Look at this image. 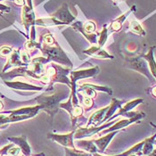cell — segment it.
Returning a JSON list of instances; mask_svg holds the SVG:
<instances>
[{
    "mask_svg": "<svg viewBox=\"0 0 156 156\" xmlns=\"http://www.w3.org/2000/svg\"><path fill=\"white\" fill-rule=\"evenodd\" d=\"M115 122L116 121H109L107 123H104V124H102L100 126H92V127L80 128L78 130H75L74 138L75 139H85L87 137L93 136H95L96 134L101 132L102 130L110 128Z\"/></svg>",
    "mask_w": 156,
    "mask_h": 156,
    "instance_id": "cell-6",
    "label": "cell"
},
{
    "mask_svg": "<svg viewBox=\"0 0 156 156\" xmlns=\"http://www.w3.org/2000/svg\"><path fill=\"white\" fill-rule=\"evenodd\" d=\"M154 144L156 145V138H155V140H154Z\"/></svg>",
    "mask_w": 156,
    "mask_h": 156,
    "instance_id": "cell-40",
    "label": "cell"
},
{
    "mask_svg": "<svg viewBox=\"0 0 156 156\" xmlns=\"http://www.w3.org/2000/svg\"><path fill=\"white\" fill-rule=\"evenodd\" d=\"M154 48H155V47L150 48L149 51L145 55H144L142 57L147 62L149 70H150V72L152 73L153 77L156 80V61L155 58H154Z\"/></svg>",
    "mask_w": 156,
    "mask_h": 156,
    "instance_id": "cell-21",
    "label": "cell"
},
{
    "mask_svg": "<svg viewBox=\"0 0 156 156\" xmlns=\"http://www.w3.org/2000/svg\"><path fill=\"white\" fill-rule=\"evenodd\" d=\"M143 156H156V148L155 149H154V150L152 151V153H151V154H149L148 155H143Z\"/></svg>",
    "mask_w": 156,
    "mask_h": 156,
    "instance_id": "cell-37",
    "label": "cell"
},
{
    "mask_svg": "<svg viewBox=\"0 0 156 156\" xmlns=\"http://www.w3.org/2000/svg\"><path fill=\"white\" fill-rule=\"evenodd\" d=\"M25 48L28 50H35V49H39L41 50L42 48V43H37L35 40H31L30 39L26 44H25Z\"/></svg>",
    "mask_w": 156,
    "mask_h": 156,
    "instance_id": "cell-31",
    "label": "cell"
},
{
    "mask_svg": "<svg viewBox=\"0 0 156 156\" xmlns=\"http://www.w3.org/2000/svg\"><path fill=\"white\" fill-rule=\"evenodd\" d=\"M76 144L77 146L81 149L84 150L87 153H89L91 154L98 153L97 147L94 143L93 140H87V139H77L76 141Z\"/></svg>",
    "mask_w": 156,
    "mask_h": 156,
    "instance_id": "cell-19",
    "label": "cell"
},
{
    "mask_svg": "<svg viewBox=\"0 0 156 156\" xmlns=\"http://www.w3.org/2000/svg\"><path fill=\"white\" fill-rule=\"evenodd\" d=\"M129 156H136V155L135 154H130V155H129Z\"/></svg>",
    "mask_w": 156,
    "mask_h": 156,
    "instance_id": "cell-39",
    "label": "cell"
},
{
    "mask_svg": "<svg viewBox=\"0 0 156 156\" xmlns=\"http://www.w3.org/2000/svg\"><path fill=\"white\" fill-rule=\"evenodd\" d=\"M82 105H84L86 108H91L92 105H93V100H92V98L84 96V99H83V101H82Z\"/></svg>",
    "mask_w": 156,
    "mask_h": 156,
    "instance_id": "cell-33",
    "label": "cell"
},
{
    "mask_svg": "<svg viewBox=\"0 0 156 156\" xmlns=\"http://www.w3.org/2000/svg\"><path fill=\"white\" fill-rule=\"evenodd\" d=\"M70 94V91H59L51 96L41 95L37 97V105L41 106V111H45L51 116V118H53L60 108L62 101L68 98Z\"/></svg>",
    "mask_w": 156,
    "mask_h": 156,
    "instance_id": "cell-1",
    "label": "cell"
},
{
    "mask_svg": "<svg viewBox=\"0 0 156 156\" xmlns=\"http://www.w3.org/2000/svg\"><path fill=\"white\" fill-rule=\"evenodd\" d=\"M12 53V49L8 47H3L0 48V55L1 56H8Z\"/></svg>",
    "mask_w": 156,
    "mask_h": 156,
    "instance_id": "cell-32",
    "label": "cell"
},
{
    "mask_svg": "<svg viewBox=\"0 0 156 156\" xmlns=\"http://www.w3.org/2000/svg\"><path fill=\"white\" fill-rule=\"evenodd\" d=\"M125 65L129 68L131 69L133 71L139 72L145 76L150 82H154V77L152 73L149 70L148 63L147 62L144 60L143 57L137 56V57H127L125 59Z\"/></svg>",
    "mask_w": 156,
    "mask_h": 156,
    "instance_id": "cell-4",
    "label": "cell"
},
{
    "mask_svg": "<svg viewBox=\"0 0 156 156\" xmlns=\"http://www.w3.org/2000/svg\"><path fill=\"white\" fill-rule=\"evenodd\" d=\"M23 23L24 27L26 29V31L29 32V28L30 26H34L36 23V18H35V12L34 9L30 8L28 5H24L23 7Z\"/></svg>",
    "mask_w": 156,
    "mask_h": 156,
    "instance_id": "cell-12",
    "label": "cell"
},
{
    "mask_svg": "<svg viewBox=\"0 0 156 156\" xmlns=\"http://www.w3.org/2000/svg\"><path fill=\"white\" fill-rule=\"evenodd\" d=\"M41 52L43 53L44 56L47 57L50 62H55L62 65H65L68 68H72V62L63 52V50L60 48V46L55 42L52 46H47L42 44Z\"/></svg>",
    "mask_w": 156,
    "mask_h": 156,
    "instance_id": "cell-3",
    "label": "cell"
},
{
    "mask_svg": "<svg viewBox=\"0 0 156 156\" xmlns=\"http://www.w3.org/2000/svg\"><path fill=\"white\" fill-rule=\"evenodd\" d=\"M5 84L7 85L9 87H12L14 89H20V90H29V91H41V90H43V87L27 84V83H23V82H7V81H5Z\"/></svg>",
    "mask_w": 156,
    "mask_h": 156,
    "instance_id": "cell-22",
    "label": "cell"
},
{
    "mask_svg": "<svg viewBox=\"0 0 156 156\" xmlns=\"http://www.w3.org/2000/svg\"><path fill=\"white\" fill-rule=\"evenodd\" d=\"M83 54L98 59H113L114 57L108 54L103 48H100L98 46H93L91 48H87V50L83 51Z\"/></svg>",
    "mask_w": 156,
    "mask_h": 156,
    "instance_id": "cell-13",
    "label": "cell"
},
{
    "mask_svg": "<svg viewBox=\"0 0 156 156\" xmlns=\"http://www.w3.org/2000/svg\"><path fill=\"white\" fill-rule=\"evenodd\" d=\"M35 25H39L43 27H52V26H58V25H64V24L62 22H59L58 20L55 19L54 17H49V18L37 19Z\"/></svg>",
    "mask_w": 156,
    "mask_h": 156,
    "instance_id": "cell-25",
    "label": "cell"
},
{
    "mask_svg": "<svg viewBox=\"0 0 156 156\" xmlns=\"http://www.w3.org/2000/svg\"><path fill=\"white\" fill-rule=\"evenodd\" d=\"M120 132V130H116V131H112V132L107 133L105 136H101L97 139L93 140L94 143L96 145L97 149H98V154H105V149L107 148V146L110 144V142L112 141V139Z\"/></svg>",
    "mask_w": 156,
    "mask_h": 156,
    "instance_id": "cell-11",
    "label": "cell"
},
{
    "mask_svg": "<svg viewBox=\"0 0 156 156\" xmlns=\"http://www.w3.org/2000/svg\"><path fill=\"white\" fill-rule=\"evenodd\" d=\"M123 104H124V101H122V100H118V99H116V98H112V103H111V105H109V108L108 110H107V112H106V114H105V118H104V120H103V124L105 123L108 120H110V119L113 116V114H114L118 110H120V109L122 107V105H123Z\"/></svg>",
    "mask_w": 156,
    "mask_h": 156,
    "instance_id": "cell-18",
    "label": "cell"
},
{
    "mask_svg": "<svg viewBox=\"0 0 156 156\" xmlns=\"http://www.w3.org/2000/svg\"><path fill=\"white\" fill-rule=\"evenodd\" d=\"M71 68H63L59 64L54 63H49L48 65L45 66L46 75L49 80L48 85L50 87H53L55 83H64L69 87V88H71V80H69L68 78V75H70L71 73Z\"/></svg>",
    "mask_w": 156,
    "mask_h": 156,
    "instance_id": "cell-2",
    "label": "cell"
},
{
    "mask_svg": "<svg viewBox=\"0 0 156 156\" xmlns=\"http://www.w3.org/2000/svg\"><path fill=\"white\" fill-rule=\"evenodd\" d=\"M7 139L9 141H11L12 143L17 145L21 151L23 152L24 156H30L31 154V148L30 146L29 143L27 142V137L25 136H10L7 137Z\"/></svg>",
    "mask_w": 156,
    "mask_h": 156,
    "instance_id": "cell-14",
    "label": "cell"
},
{
    "mask_svg": "<svg viewBox=\"0 0 156 156\" xmlns=\"http://www.w3.org/2000/svg\"><path fill=\"white\" fill-rule=\"evenodd\" d=\"M136 9L135 6H132L129 11L125 13H123L122 15H120L119 18H117L116 20H114L111 25H110V28H109V33L111 32H116V31H119L121 30V27H122V24L124 23V21L126 20V18L129 15V13H131V12H133L134 10Z\"/></svg>",
    "mask_w": 156,
    "mask_h": 156,
    "instance_id": "cell-17",
    "label": "cell"
},
{
    "mask_svg": "<svg viewBox=\"0 0 156 156\" xmlns=\"http://www.w3.org/2000/svg\"><path fill=\"white\" fill-rule=\"evenodd\" d=\"M3 109V104H2V102L0 101V110H2Z\"/></svg>",
    "mask_w": 156,
    "mask_h": 156,
    "instance_id": "cell-38",
    "label": "cell"
},
{
    "mask_svg": "<svg viewBox=\"0 0 156 156\" xmlns=\"http://www.w3.org/2000/svg\"><path fill=\"white\" fill-rule=\"evenodd\" d=\"M52 17L58 20L59 22H62L64 25H69L76 19L75 16H73L72 12H70L69 6L66 3H64L56 12H54L52 14Z\"/></svg>",
    "mask_w": 156,
    "mask_h": 156,
    "instance_id": "cell-9",
    "label": "cell"
},
{
    "mask_svg": "<svg viewBox=\"0 0 156 156\" xmlns=\"http://www.w3.org/2000/svg\"><path fill=\"white\" fill-rule=\"evenodd\" d=\"M74 134H75V130H72V132L67 133V134H62V135L50 133V134L48 135V138L56 142L57 144H61V145H62L64 147L75 149L76 146H75L74 142H73Z\"/></svg>",
    "mask_w": 156,
    "mask_h": 156,
    "instance_id": "cell-8",
    "label": "cell"
},
{
    "mask_svg": "<svg viewBox=\"0 0 156 156\" xmlns=\"http://www.w3.org/2000/svg\"><path fill=\"white\" fill-rule=\"evenodd\" d=\"M99 67H93L91 69H85V70H80V71H74L70 73V80L71 83H77V81L82 80V79H87L96 76L99 73Z\"/></svg>",
    "mask_w": 156,
    "mask_h": 156,
    "instance_id": "cell-10",
    "label": "cell"
},
{
    "mask_svg": "<svg viewBox=\"0 0 156 156\" xmlns=\"http://www.w3.org/2000/svg\"><path fill=\"white\" fill-rule=\"evenodd\" d=\"M39 111H41V106L39 105H37L36 106H27V107H23V108L16 109V110L7 111L3 113L4 114L10 113L12 115H29L33 118L38 113Z\"/></svg>",
    "mask_w": 156,
    "mask_h": 156,
    "instance_id": "cell-15",
    "label": "cell"
},
{
    "mask_svg": "<svg viewBox=\"0 0 156 156\" xmlns=\"http://www.w3.org/2000/svg\"><path fill=\"white\" fill-rule=\"evenodd\" d=\"M151 94H152V96H154L156 98V86L153 87L151 88Z\"/></svg>",
    "mask_w": 156,
    "mask_h": 156,
    "instance_id": "cell-35",
    "label": "cell"
},
{
    "mask_svg": "<svg viewBox=\"0 0 156 156\" xmlns=\"http://www.w3.org/2000/svg\"><path fill=\"white\" fill-rule=\"evenodd\" d=\"M145 117V114L144 112H137V114L136 116H134L132 118H126V119H122V120H118L116 121L113 125H112L110 128L106 129H104L102 130L100 133H98L99 135L100 134H107V133L112 132V131H116V130H121L123 129L124 128H127L128 126L131 125L135 122H138L139 120H141L143 118Z\"/></svg>",
    "mask_w": 156,
    "mask_h": 156,
    "instance_id": "cell-7",
    "label": "cell"
},
{
    "mask_svg": "<svg viewBox=\"0 0 156 156\" xmlns=\"http://www.w3.org/2000/svg\"><path fill=\"white\" fill-rule=\"evenodd\" d=\"M109 106H106L105 108L100 109L98 111L95 112L88 119V121L87 123V127H92V126H100L103 124V120L106 114V112L108 110Z\"/></svg>",
    "mask_w": 156,
    "mask_h": 156,
    "instance_id": "cell-16",
    "label": "cell"
},
{
    "mask_svg": "<svg viewBox=\"0 0 156 156\" xmlns=\"http://www.w3.org/2000/svg\"><path fill=\"white\" fill-rule=\"evenodd\" d=\"M143 145H144V141H141L139 142L138 144H135L134 146H132L131 148H129V150H127L126 152L120 154H116V155H112V156H129L132 154H142V148H143ZM93 156H105L102 155L101 154H93Z\"/></svg>",
    "mask_w": 156,
    "mask_h": 156,
    "instance_id": "cell-24",
    "label": "cell"
},
{
    "mask_svg": "<svg viewBox=\"0 0 156 156\" xmlns=\"http://www.w3.org/2000/svg\"><path fill=\"white\" fill-rule=\"evenodd\" d=\"M41 40H42V44H44V45H47V46H52V45H54L56 41H55V39L54 38V37L52 36L50 33H46V34H44L42 37H41Z\"/></svg>",
    "mask_w": 156,
    "mask_h": 156,
    "instance_id": "cell-30",
    "label": "cell"
},
{
    "mask_svg": "<svg viewBox=\"0 0 156 156\" xmlns=\"http://www.w3.org/2000/svg\"><path fill=\"white\" fill-rule=\"evenodd\" d=\"M27 1V5L30 6V8H33V4H32V0H26Z\"/></svg>",
    "mask_w": 156,
    "mask_h": 156,
    "instance_id": "cell-36",
    "label": "cell"
},
{
    "mask_svg": "<svg viewBox=\"0 0 156 156\" xmlns=\"http://www.w3.org/2000/svg\"><path fill=\"white\" fill-rule=\"evenodd\" d=\"M64 150H65V156H92L91 154H89V153L80 151V150H77L76 148L72 149V148L65 147Z\"/></svg>",
    "mask_w": 156,
    "mask_h": 156,
    "instance_id": "cell-28",
    "label": "cell"
},
{
    "mask_svg": "<svg viewBox=\"0 0 156 156\" xmlns=\"http://www.w3.org/2000/svg\"><path fill=\"white\" fill-rule=\"evenodd\" d=\"M12 1L19 6H24L25 5V0H12Z\"/></svg>",
    "mask_w": 156,
    "mask_h": 156,
    "instance_id": "cell-34",
    "label": "cell"
},
{
    "mask_svg": "<svg viewBox=\"0 0 156 156\" xmlns=\"http://www.w3.org/2000/svg\"><path fill=\"white\" fill-rule=\"evenodd\" d=\"M72 28L80 31L83 36L89 41L91 44L95 45L97 44L98 39L97 37L98 34L93 33L96 30V24L93 22H87L85 23H82L81 22H76L72 25Z\"/></svg>",
    "mask_w": 156,
    "mask_h": 156,
    "instance_id": "cell-5",
    "label": "cell"
},
{
    "mask_svg": "<svg viewBox=\"0 0 156 156\" xmlns=\"http://www.w3.org/2000/svg\"><path fill=\"white\" fill-rule=\"evenodd\" d=\"M26 66L23 63V62L22 61V58H21V55H20V53L18 50H14L12 53V55H10L9 56V59H8V62L6 63V66L4 68L3 72H5L7 69H9L10 67L12 66Z\"/></svg>",
    "mask_w": 156,
    "mask_h": 156,
    "instance_id": "cell-23",
    "label": "cell"
},
{
    "mask_svg": "<svg viewBox=\"0 0 156 156\" xmlns=\"http://www.w3.org/2000/svg\"><path fill=\"white\" fill-rule=\"evenodd\" d=\"M129 30L132 31L133 33L137 34L139 36L144 37L146 35V32L144 30V28L141 26V24L139 23L137 21H132L129 23Z\"/></svg>",
    "mask_w": 156,
    "mask_h": 156,
    "instance_id": "cell-26",
    "label": "cell"
},
{
    "mask_svg": "<svg viewBox=\"0 0 156 156\" xmlns=\"http://www.w3.org/2000/svg\"><path fill=\"white\" fill-rule=\"evenodd\" d=\"M144 102V99H142V98H138V99H135V100H132V101H130V102H129V103H127V104H125V105L124 106H122L121 108L119 110V112H117V114H115V115H113L110 120H113L114 118H116V117H118V116H122L124 113H126V112H131L133 109L135 108L136 106H137L138 105H140V104H142Z\"/></svg>",
    "mask_w": 156,
    "mask_h": 156,
    "instance_id": "cell-20",
    "label": "cell"
},
{
    "mask_svg": "<svg viewBox=\"0 0 156 156\" xmlns=\"http://www.w3.org/2000/svg\"><path fill=\"white\" fill-rule=\"evenodd\" d=\"M109 35V30L107 28L106 25L104 26L102 31L99 33V38H98V42H97V46L100 47V48H103L105 46V44L106 43L107 41V38H108Z\"/></svg>",
    "mask_w": 156,
    "mask_h": 156,
    "instance_id": "cell-27",
    "label": "cell"
},
{
    "mask_svg": "<svg viewBox=\"0 0 156 156\" xmlns=\"http://www.w3.org/2000/svg\"><path fill=\"white\" fill-rule=\"evenodd\" d=\"M84 86H87V87H89L95 90H97V91H101V92H105V93H107L108 95H112V89L108 87H105V86H97V85L94 84H90V83H86V84H83Z\"/></svg>",
    "mask_w": 156,
    "mask_h": 156,
    "instance_id": "cell-29",
    "label": "cell"
}]
</instances>
